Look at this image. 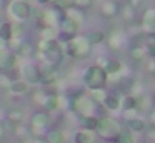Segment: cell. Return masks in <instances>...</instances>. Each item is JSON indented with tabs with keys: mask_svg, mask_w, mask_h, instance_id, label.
I'll return each mask as SVG.
<instances>
[{
	"mask_svg": "<svg viewBox=\"0 0 155 143\" xmlns=\"http://www.w3.org/2000/svg\"><path fill=\"white\" fill-rule=\"evenodd\" d=\"M8 88H10V92H14V93H24L25 90H27V82H22V80H14V82L8 85Z\"/></svg>",
	"mask_w": 155,
	"mask_h": 143,
	"instance_id": "cell-18",
	"label": "cell"
},
{
	"mask_svg": "<svg viewBox=\"0 0 155 143\" xmlns=\"http://www.w3.org/2000/svg\"><path fill=\"white\" fill-rule=\"evenodd\" d=\"M145 53H148V55H150V58H155V43H148Z\"/></svg>",
	"mask_w": 155,
	"mask_h": 143,
	"instance_id": "cell-28",
	"label": "cell"
},
{
	"mask_svg": "<svg viewBox=\"0 0 155 143\" xmlns=\"http://www.w3.org/2000/svg\"><path fill=\"white\" fill-rule=\"evenodd\" d=\"M137 105H138V102H137L135 96H125L124 103H122V106H124L125 110H134V108H137Z\"/></svg>",
	"mask_w": 155,
	"mask_h": 143,
	"instance_id": "cell-21",
	"label": "cell"
},
{
	"mask_svg": "<svg viewBox=\"0 0 155 143\" xmlns=\"http://www.w3.org/2000/svg\"><path fill=\"white\" fill-rule=\"evenodd\" d=\"M0 40H4V42L12 40V23L10 22L0 23Z\"/></svg>",
	"mask_w": 155,
	"mask_h": 143,
	"instance_id": "cell-12",
	"label": "cell"
},
{
	"mask_svg": "<svg viewBox=\"0 0 155 143\" xmlns=\"http://www.w3.org/2000/svg\"><path fill=\"white\" fill-rule=\"evenodd\" d=\"M22 32H24V27L20 25V23H15V25H12V38H15V37H22Z\"/></svg>",
	"mask_w": 155,
	"mask_h": 143,
	"instance_id": "cell-25",
	"label": "cell"
},
{
	"mask_svg": "<svg viewBox=\"0 0 155 143\" xmlns=\"http://www.w3.org/2000/svg\"><path fill=\"white\" fill-rule=\"evenodd\" d=\"M77 28H78V23L75 22L74 18H70V17H64V18H62L60 32L68 33V35H75V33H77Z\"/></svg>",
	"mask_w": 155,
	"mask_h": 143,
	"instance_id": "cell-8",
	"label": "cell"
},
{
	"mask_svg": "<svg viewBox=\"0 0 155 143\" xmlns=\"http://www.w3.org/2000/svg\"><path fill=\"white\" fill-rule=\"evenodd\" d=\"M75 143H95V136L92 132L82 130V132L75 133Z\"/></svg>",
	"mask_w": 155,
	"mask_h": 143,
	"instance_id": "cell-11",
	"label": "cell"
},
{
	"mask_svg": "<svg viewBox=\"0 0 155 143\" xmlns=\"http://www.w3.org/2000/svg\"><path fill=\"white\" fill-rule=\"evenodd\" d=\"M40 50H42V53H44L47 63H50V65H58V63L62 62L64 53H62V48H60V45H58L57 38H45L44 42L40 43Z\"/></svg>",
	"mask_w": 155,
	"mask_h": 143,
	"instance_id": "cell-2",
	"label": "cell"
},
{
	"mask_svg": "<svg viewBox=\"0 0 155 143\" xmlns=\"http://www.w3.org/2000/svg\"><path fill=\"white\" fill-rule=\"evenodd\" d=\"M104 70H105V73H107V75H108V73H110V75H114V73H118L122 70V63L118 62V60H115V58H110L107 63H105V68Z\"/></svg>",
	"mask_w": 155,
	"mask_h": 143,
	"instance_id": "cell-13",
	"label": "cell"
},
{
	"mask_svg": "<svg viewBox=\"0 0 155 143\" xmlns=\"http://www.w3.org/2000/svg\"><path fill=\"white\" fill-rule=\"evenodd\" d=\"M72 2H74V5L77 8H88L94 3V0H72Z\"/></svg>",
	"mask_w": 155,
	"mask_h": 143,
	"instance_id": "cell-24",
	"label": "cell"
},
{
	"mask_svg": "<svg viewBox=\"0 0 155 143\" xmlns=\"http://www.w3.org/2000/svg\"><path fill=\"white\" fill-rule=\"evenodd\" d=\"M2 136H4V126L0 125V138H2Z\"/></svg>",
	"mask_w": 155,
	"mask_h": 143,
	"instance_id": "cell-30",
	"label": "cell"
},
{
	"mask_svg": "<svg viewBox=\"0 0 155 143\" xmlns=\"http://www.w3.org/2000/svg\"><path fill=\"white\" fill-rule=\"evenodd\" d=\"M22 73H24L25 80L30 82V83H40L42 82V72H40V68L35 67V65H25Z\"/></svg>",
	"mask_w": 155,
	"mask_h": 143,
	"instance_id": "cell-6",
	"label": "cell"
},
{
	"mask_svg": "<svg viewBox=\"0 0 155 143\" xmlns=\"http://www.w3.org/2000/svg\"><path fill=\"white\" fill-rule=\"evenodd\" d=\"M35 2H37V3H42V5H44V3H47V2H50V0H35Z\"/></svg>",
	"mask_w": 155,
	"mask_h": 143,
	"instance_id": "cell-29",
	"label": "cell"
},
{
	"mask_svg": "<svg viewBox=\"0 0 155 143\" xmlns=\"http://www.w3.org/2000/svg\"><path fill=\"white\" fill-rule=\"evenodd\" d=\"M143 28L148 33H153L155 35V8H150L145 12L143 15Z\"/></svg>",
	"mask_w": 155,
	"mask_h": 143,
	"instance_id": "cell-10",
	"label": "cell"
},
{
	"mask_svg": "<svg viewBox=\"0 0 155 143\" xmlns=\"http://www.w3.org/2000/svg\"><path fill=\"white\" fill-rule=\"evenodd\" d=\"M82 123H84V130H87V132H94L98 126V120L95 116H84Z\"/></svg>",
	"mask_w": 155,
	"mask_h": 143,
	"instance_id": "cell-16",
	"label": "cell"
},
{
	"mask_svg": "<svg viewBox=\"0 0 155 143\" xmlns=\"http://www.w3.org/2000/svg\"><path fill=\"white\" fill-rule=\"evenodd\" d=\"M30 122H32V126H35V128H45L50 123V116H48L47 112H35L32 115Z\"/></svg>",
	"mask_w": 155,
	"mask_h": 143,
	"instance_id": "cell-7",
	"label": "cell"
},
{
	"mask_svg": "<svg viewBox=\"0 0 155 143\" xmlns=\"http://www.w3.org/2000/svg\"><path fill=\"white\" fill-rule=\"evenodd\" d=\"M15 58L17 57L10 52H4L0 50V70H8L15 65Z\"/></svg>",
	"mask_w": 155,
	"mask_h": 143,
	"instance_id": "cell-9",
	"label": "cell"
},
{
	"mask_svg": "<svg viewBox=\"0 0 155 143\" xmlns=\"http://www.w3.org/2000/svg\"><path fill=\"white\" fill-rule=\"evenodd\" d=\"M132 57H134L135 60H142L145 57V50L140 48V47H138V48H134L132 50Z\"/></svg>",
	"mask_w": 155,
	"mask_h": 143,
	"instance_id": "cell-27",
	"label": "cell"
},
{
	"mask_svg": "<svg viewBox=\"0 0 155 143\" xmlns=\"http://www.w3.org/2000/svg\"><path fill=\"white\" fill-rule=\"evenodd\" d=\"M84 82L90 90H102L107 85V73H105V70L102 68V67L92 65V67H88L87 72H85Z\"/></svg>",
	"mask_w": 155,
	"mask_h": 143,
	"instance_id": "cell-1",
	"label": "cell"
},
{
	"mask_svg": "<svg viewBox=\"0 0 155 143\" xmlns=\"http://www.w3.org/2000/svg\"><path fill=\"white\" fill-rule=\"evenodd\" d=\"M87 40H88L90 45H95V43H98V42L104 40V33H102V32H92L90 35L87 37Z\"/></svg>",
	"mask_w": 155,
	"mask_h": 143,
	"instance_id": "cell-22",
	"label": "cell"
},
{
	"mask_svg": "<svg viewBox=\"0 0 155 143\" xmlns=\"http://www.w3.org/2000/svg\"><path fill=\"white\" fill-rule=\"evenodd\" d=\"M58 106V98L57 96H48L47 100H45V108L47 110H57Z\"/></svg>",
	"mask_w": 155,
	"mask_h": 143,
	"instance_id": "cell-23",
	"label": "cell"
},
{
	"mask_svg": "<svg viewBox=\"0 0 155 143\" xmlns=\"http://www.w3.org/2000/svg\"><path fill=\"white\" fill-rule=\"evenodd\" d=\"M45 141L47 143H64L65 136H64V133H62L60 130H52V132H48Z\"/></svg>",
	"mask_w": 155,
	"mask_h": 143,
	"instance_id": "cell-14",
	"label": "cell"
},
{
	"mask_svg": "<svg viewBox=\"0 0 155 143\" xmlns=\"http://www.w3.org/2000/svg\"><path fill=\"white\" fill-rule=\"evenodd\" d=\"M7 118H8V122H12V123H18L24 118V112H22V110H12V112L7 113Z\"/></svg>",
	"mask_w": 155,
	"mask_h": 143,
	"instance_id": "cell-20",
	"label": "cell"
},
{
	"mask_svg": "<svg viewBox=\"0 0 155 143\" xmlns=\"http://www.w3.org/2000/svg\"><path fill=\"white\" fill-rule=\"evenodd\" d=\"M115 143H134V138H132V135L128 132L120 130V133L115 136Z\"/></svg>",
	"mask_w": 155,
	"mask_h": 143,
	"instance_id": "cell-19",
	"label": "cell"
},
{
	"mask_svg": "<svg viewBox=\"0 0 155 143\" xmlns=\"http://www.w3.org/2000/svg\"><path fill=\"white\" fill-rule=\"evenodd\" d=\"M92 45L88 43L87 37H74L70 42H67V53L74 58H84L90 53Z\"/></svg>",
	"mask_w": 155,
	"mask_h": 143,
	"instance_id": "cell-3",
	"label": "cell"
},
{
	"mask_svg": "<svg viewBox=\"0 0 155 143\" xmlns=\"http://www.w3.org/2000/svg\"><path fill=\"white\" fill-rule=\"evenodd\" d=\"M102 103H104L108 110H117L118 106H120V100H118L117 96H114V95H107Z\"/></svg>",
	"mask_w": 155,
	"mask_h": 143,
	"instance_id": "cell-15",
	"label": "cell"
},
{
	"mask_svg": "<svg viewBox=\"0 0 155 143\" xmlns=\"http://www.w3.org/2000/svg\"><path fill=\"white\" fill-rule=\"evenodd\" d=\"M94 92V100H97V102H104V98L107 96V93H105V90H92Z\"/></svg>",
	"mask_w": 155,
	"mask_h": 143,
	"instance_id": "cell-26",
	"label": "cell"
},
{
	"mask_svg": "<svg viewBox=\"0 0 155 143\" xmlns=\"http://www.w3.org/2000/svg\"><path fill=\"white\" fill-rule=\"evenodd\" d=\"M127 125H128V128L134 130V132H142V130L145 128V123L142 118H128Z\"/></svg>",
	"mask_w": 155,
	"mask_h": 143,
	"instance_id": "cell-17",
	"label": "cell"
},
{
	"mask_svg": "<svg viewBox=\"0 0 155 143\" xmlns=\"http://www.w3.org/2000/svg\"><path fill=\"white\" fill-rule=\"evenodd\" d=\"M97 130H98L100 133H104V135H107V136H112V138H115V136L120 133L118 125L114 122V120H110V118H102V120H98Z\"/></svg>",
	"mask_w": 155,
	"mask_h": 143,
	"instance_id": "cell-5",
	"label": "cell"
},
{
	"mask_svg": "<svg viewBox=\"0 0 155 143\" xmlns=\"http://www.w3.org/2000/svg\"><path fill=\"white\" fill-rule=\"evenodd\" d=\"M30 12H32L30 5L24 0H15V2L10 3V13L17 20H27L30 17Z\"/></svg>",
	"mask_w": 155,
	"mask_h": 143,
	"instance_id": "cell-4",
	"label": "cell"
}]
</instances>
